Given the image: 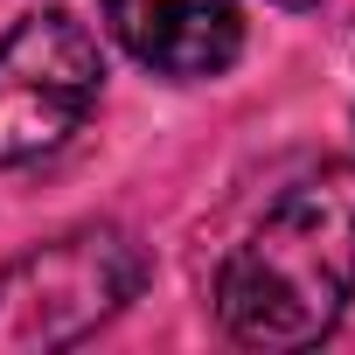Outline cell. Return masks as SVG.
Here are the masks:
<instances>
[{
	"instance_id": "1",
	"label": "cell",
	"mask_w": 355,
	"mask_h": 355,
	"mask_svg": "<svg viewBox=\"0 0 355 355\" xmlns=\"http://www.w3.org/2000/svg\"><path fill=\"white\" fill-rule=\"evenodd\" d=\"M355 300V167L293 182L265 223L223 258L216 313L244 348H306Z\"/></svg>"
},
{
	"instance_id": "2",
	"label": "cell",
	"mask_w": 355,
	"mask_h": 355,
	"mask_svg": "<svg viewBox=\"0 0 355 355\" xmlns=\"http://www.w3.org/2000/svg\"><path fill=\"white\" fill-rule=\"evenodd\" d=\"M146 286V251L119 223H77L0 265V355H56L98 334Z\"/></svg>"
},
{
	"instance_id": "3",
	"label": "cell",
	"mask_w": 355,
	"mask_h": 355,
	"mask_svg": "<svg viewBox=\"0 0 355 355\" xmlns=\"http://www.w3.org/2000/svg\"><path fill=\"white\" fill-rule=\"evenodd\" d=\"M105 91V49L70 8H35L0 35V167L56 153Z\"/></svg>"
},
{
	"instance_id": "4",
	"label": "cell",
	"mask_w": 355,
	"mask_h": 355,
	"mask_svg": "<svg viewBox=\"0 0 355 355\" xmlns=\"http://www.w3.org/2000/svg\"><path fill=\"white\" fill-rule=\"evenodd\" d=\"M105 28L125 42L132 63L174 84L216 77L244 49L237 0H105Z\"/></svg>"
},
{
	"instance_id": "5",
	"label": "cell",
	"mask_w": 355,
	"mask_h": 355,
	"mask_svg": "<svg viewBox=\"0 0 355 355\" xmlns=\"http://www.w3.org/2000/svg\"><path fill=\"white\" fill-rule=\"evenodd\" d=\"M279 8H313V0H279Z\"/></svg>"
}]
</instances>
